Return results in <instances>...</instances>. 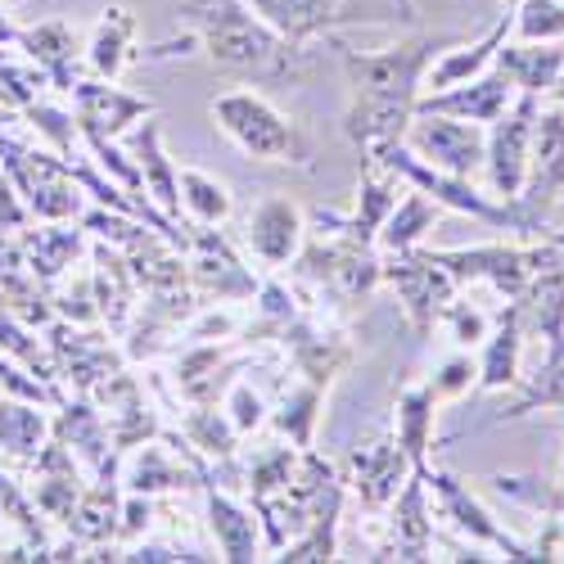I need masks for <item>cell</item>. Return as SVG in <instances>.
<instances>
[{
  "label": "cell",
  "instance_id": "6da1fadb",
  "mask_svg": "<svg viewBox=\"0 0 564 564\" xmlns=\"http://www.w3.org/2000/svg\"><path fill=\"white\" fill-rule=\"evenodd\" d=\"M447 45H452V36L411 32L406 41L370 51V55L344 51V73H348L344 135L352 140L366 163L406 135L415 105L425 96V73Z\"/></svg>",
  "mask_w": 564,
  "mask_h": 564
},
{
  "label": "cell",
  "instance_id": "7a4b0ae2",
  "mask_svg": "<svg viewBox=\"0 0 564 564\" xmlns=\"http://www.w3.org/2000/svg\"><path fill=\"white\" fill-rule=\"evenodd\" d=\"M181 23L191 28L195 51H204V59L240 82H285L303 73V55L299 45H290L280 32H271L253 10L249 0H185L176 10Z\"/></svg>",
  "mask_w": 564,
  "mask_h": 564
},
{
  "label": "cell",
  "instance_id": "3957f363",
  "mask_svg": "<svg viewBox=\"0 0 564 564\" xmlns=\"http://www.w3.org/2000/svg\"><path fill=\"white\" fill-rule=\"evenodd\" d=\"M208 113H213V127L245 159L271 163V167H299V172H312L316 167L312 135L285 109H275L262 96V90L230 86V90H221V96L208 105Z\"/></svg>",
  "mask_w": 564,
  "mask_h": 564
},
{
  "label": "cell",
  "instance_id": "277c9868",
  "mask_svg": "<svg viewBox=\"0 0 564 564\" xmlns=\"http://www.w3.org/2000/svg\"><path fill=\"white\" fill-rule=\"evenodd\" d=\"M366 167H384V172H393L402 185H411V191H420V195H430L438 208H447V213H465V217H475V221H488V226H501V230H520V217H514V208L510 204H501V199H492V195H484L475 181H465V176H452V172H438V167H430L420 154H411L406 150V140H393L389 150H380Z\"/></svg>",
  "mask_w": 564,
  "mask_h": 564
},
{
  "label": "cell",
  "instance_id": "5b68a950",
  "mask_svg": "<svg viewBox=\"0 0 564 564\" xmlns=\"http://www.w3.org/2000/svg\"><path fill=\"white\" fill-rule=\"evenodd\" d=\"M564 204V109H538L533 122V154H529V181L520 199H514V217H520V235H546L555 226V208Z\"/></svg>",
  "mask_w": 564,
  "mask_h": 564
},
{
  "label": "cell",
  "instance_id": "8992f818",
  "mask_svg": "<svg viewBox=\"0 0 564 564\" xmlns=\"http://www.w3.org/2000/svg\"><path fill=\"white\" fill-rule=\"evenodd\" d=\"M294 262L312 285L344 303H361L375 285H384V258L375 253V245H357L344 230H325L321 240H307Z\"/></svg>",
  "mask_w": 564,
  "mask_h": 564
},
{
  "label": "cell",
  "instance_id": "52a82bcc",
  "mask_svg": "<svg viewBox=\"0 0 564 564\" xmlns=\"http://www.w3.org/2000/svg\"><path fill=\"white\" fill-rule=\"evenodd\" d=\"M384 285L398 290L402 316H406V325H411L420 339L434 330L438 316H443V307L460 294V280H456V275L434 258V249H425V245H415V249H406V253H389V258H384Z\"/></svg>",
  "mask_w": 564,
  "mask_h": 564
},
{
  "label": "cell",
  "instance_id": "ba28073f",
  "mask_svg": "<svg viewBox=\"0 0 564 564\" xmlns=\"http://www.w3.org/2000/svg\"><path fill=\"white\" fill-rule=\"evenodd\" d=\"M542 100L520 96L492 127H488V154H484V176L488 195L501 204H514L529 181V154H533V122H538Z\"/></svg>",
  "mask_w": 564,
  "mask_h": 564
},
{
  "label": "cell",
  "instance_id": "9c48e42d",
  "mask_svg": "<svg viewBox=\"0 0 564 564\" xmlns=\"http://www.w3.org/2000/svg\"><path fill=\"white\" fill-rule=\"evenodd\" d=\"M406 150L420 154L430 167L475 181L484 176V154H488V127L465 122V118H443V113H415L406 127Z\"/></svg>",
  "mask_w": 564,
  "mask_h": 564
},
{
  "label": "cell",
  "instance_id": "30bf717a",
  "mask_svg": "<svg viewBox=\"0 0 564 564\" xmlns=\"http://www.w3.org/2000/svg\"><path fill=\"white\" fill-rule=\"evenodd\" d=\"M420 479H425V488L434 492V501H438V514H443V520H452L460 533H469V538H475L479 546H492V551H501L506 560H542L533 546H524L520 538H510L497 520H492V514L479 506V497L475 492H469L456 475H447V469H425V475H420Z\"/></svg>",
  "mask_w": 564,
  "mask_h": 564
},
{
  "label": "cell",
  "instance_id": "8fae6325",
  "mask_svg": "<svg viewBox=\"0 0 564 564\" xmlns=\"http://www.w3.org/2000/svg\"><path fill=\"white\" fill-rule=\"evenodd\" d=\"M68 105H73L82 131L105 135V140H122L135 122L154 118V100L131 96V90H122L118 82H105V77H82L68 90Z\"/></svg>",
  "mask_w": 564,
  "mask_h": 564
},
{
  "label": "cell",
  "instance_id": "7c38bea8",
  "mask_svg": "<svg viewBox=\"0 0 564 564\" xmlns=\"http://www.w3.org/2000/svg\"><path fill=\"white\" fill-rule=\"evenodd\" d=\"M245 245H249V253L267 271L290 267L303 253V245H307V217H303V208L290 195H267L249 213V221H245Z\"/></svg>",
  "mask_w": 564,
  "mask_h": 564
},
{
  "label": "cell",
  "instance_id": "4fadbf2b",
  "mask_svg": "<svg viewBox=\"0 0 564 564\" xmlns=\"http://www.w3.org/2000/svg\"><path fill=\"white\" fill-rule=\"evenodd\" d=\"M514 100H520V90H514V82L492 64L479 77L456 82L447 90H425L420 105H415V113H443V118H465V122L492 127Z\"/></svg>",
  "mask_w": 564,
  "mask_h": 564
},
{
  "label": "cell",
  "instance_id": "5bb4252c",
  "mask_svg": "<svg viewBox=\"0 0 564 564\" xmlns=\"http://www.w3.org/2000/svg\"><path fill=\"white\" fill-rule=\"evenodd\" d=\"M280 339H285L290 348V361L294 370L303 375V380L321 384V389H330L335 384V375L352 361V344L344 330H335V325H325L321 316H294L285 330H280Z\"/></svg>",
  "mask_w": 564,
  "mask_h": 564
},
{
  "label": "cell",
  "instance_id": "9a60e30c",
  "mask_svg": "<svg viewBox=\"0 0 564 564\" xmlns=\"http://www.w3.org/2000/svg\"><path fill=\"white\" fill-rule=\"evenodd\" d=\"M82 59H86L90 77H105V82H118L131 64L150 59V51L140 45V19H135L127 6H109V10L100 14V23L90 28Z\"/></svg>",
  "mask_w": 564,
  "mask_h": 564
},
{
  "label": "cell",
  "instance_id": "2e32d148",
  "mask_svg": "<svg viewBox=\"0 0 564 564\" xmlns=\"http://www.w3.org/2000/svg\"><path fill=\"white\" fill-rule=\"evenodd\" d=\"M348 469H352V475H348L344 484H352V492H357L361 506H370V510H384V506L402 492V484L415 475L411 460H406V452L398 447V438H380V443L357 447V452L348 456Z\"/></svg>",
  "mask_w": 564,
  "mask_h": 564
},
{
  "label": "cell",
  "instance_id": "e0dca14e",
  "mask_svg": "<svg viewBox=\"0 0 564 564\" xmlns=\"http://www.w3.org/2000/svg\"><path fill=\"white\" fill-rule=\"evenodd\" d=\"M524 321H520V307H506L497 321H492V330L488 339L479 344L484 357H479V375H475V389L479 393H506L524 380Z\"/></svg>",
  "mask_w": 564,
  "mask_h": 564
},
{
  "label": "cell",
  "instance_id": "ac0fdd59",
  "mask_svg": "<svg viewBox=\"0 0 564 564\" xmlns=\"http://www.w3.org/2000/svg\"><path fill=\"white\" fill-rule=\"evenodd\" d=\"M19 51H23L45 77H51L55 96L68 100V90L82 82L77 59H82V51H86V41H77V32H73L64 19H45V23L19 32Z\"/></svg>",
  "mask_w": 564,
  "mask_h": 564
},
{
  "label": "cell",
  "instance_id": "d6986e66",
  "mask_svg": "<svg viewBox=\"0 0 564 564\" xmlns=\"http://www.w3.org/2000/svg\"><path fill=\"white\" fill-rule=\"evenodd\" d=\"M90 294H96V312H100V321L109 325L113 335H127V325H131V316H135V271H131V262L122 258V249H113V245H96L90 249Z\"/></svg>",
  "mask_w": 564,
  "mask_h": 564
},
{
  "label": "cell",
  "instance_id": "ffe728a7",
  "mask_svg": "<svg viewBox=\"0 0 564 564\" xmlns=\"http://www.w3.org/2000/svg\"><path fill=\"white\" fill-rule=\"evenodd\" d=\"M497 68L514 82L520 96L546 100L551 86L564 73V41H514V36H506L501 51H497Z\"/></svg>",
  "mask_w": 564,
  "mask_h": 564
},
{
  "label": "cell",
  "instance_id": "44dd1931",
  "mask_svg": "<svg viewBox=\"0 0 564 564\" xmlns=\"http://www.w3.org/2000/svg\"><path fill=\"white\" fill-rule=\"evenodd\" d=\"M438 393L430 389V380L420 384H406L398 393V406H393V438L398 447L406 452L415 475L430 469V447H434V420H438Z\"/></svg>",
  "mask_w": 564,
  "mask_h": 564
},
{
  "label": "cell",
  "instance_id": "7402d4cb",
  "mask_svg": "<svg viewBox=\"0 0 564 564\" xmlns=\"http://www.w3.org/2000/svg\"><path fill=\"white\" fill-rule=\"evenodd\" d=\"M131 159L140 167V181H145V195L163 208V217L181 221V181H176V163L163 150V127L159 122H135L131 127Z\"/></svg>",
  "mask_w": 564,
  "mask_h": 564
},
{
  "label": "cell",
  "instance_id": "603a6c76",
  "mask_svg": "<svg viewBox=\"0 0 564 564\" xmlns=\"http://www.w3.org/2000/svg\"><path fill=\"white\" fill-rule=\"evenodd\" d=\"M542 344H546L542 361L514 384L520 393H514V402L497 420H524V415H538V411H564V330L542 335Z\"/></svg>",
  "mask_w": 564,
  "mask_h": 564
},
{
  "label": "cell",
  "instance_id": "cb8c5ba5",
  "mask_svg": "<svg viewBox=\"0 0 564 564\" xmlns=\"http://www.w3.org/2000/svg\"><path fill=\"white\" fill-rule=\"evenodd\" d=\"M249 10L280 32L290 45L307 51L312 41H321L325 32H335L339 19V0H249Z\"/></svg>",
  "mask_w": 564,
  "mask_h": 564
},
{
  "label": "cell",
  "instance_id": "d4e9b609",
  "mask_svg": "<svg viewBox=\"0 0 564 564\" xmlns=\"http://www.w3.org/2000/svg\"><path fill=\"white\" fill-rule=\"evenodd\" d=\"M389 506H393V514H389L384 560H425V551L434 542V520H430V506H425V479L411 475Z\"/></svg>",
  "mask_w": 564,
  "mask_h": 564
},
{
  "label": "cell",
  "instance_id": "484cf974",
  "mask_svg": "<svg viewBox=\"0 0 564 564\" xmlns=\"http://www.w3.org/2000/svg\"><path fill=\"white\" fill-rule=\"evenodd\" d=\"M510 23H514V14L501 10V19H497L475 45L452 41L447 51H438V59H434L430 73H425V90H447V86H456V82H469V77H479L484 68H492V64H497V51H501V41L510 36Z\"/></svg>",
  "mask_w": 564,
  "mask_h": 564
},
{
  "label": "cell",
  "instance_id": "4316f807",
  "mask_svg": "<svg viewBox=\"0 0 564 564\" xmlns=\"http://www.w3.org/2000/svg\"><path fill=\"white\" fill-rule=\"evenodd\" d=\"M135 452V447H131ZM191 452V443L181 438V447H140L131 456L127 469V492L140 497H159V492H181V488H195V479H204V465H181L176 456Z\"/></svg>",
  "mask_w": 564,
  "mask_h": 564
},
{
  "label": "cell",
  "instance_id": "83f0119b",
  "mask_svg": "<svg viewBox=\"0 0 564 564\" xmlns=\"http://www.w3.org/2000/svg\"><path fill=\"white\" fill-rule=\"evenodd\" d=\"M208 524H213V538H217L221 560H230V564L258 560V551H262V542H258L262 520H258L249 506H240L230 492H208Z\"/></svg>",
  "mask_w": 564,
  "mask_h": 564
},
{
  "label": "cell",
  "instance_id": "f1b7e54d",
  "mask_svg": "<svg viewBox=\"0 0 564 564\" xmlns=\"http://www.w3.org/2000/svg\"><path fill=\"white\" fill-rule=\"evenodd\" d=\"M398 195H402V181H398L393 172L366 167V176H361V185H357V208H352V217L335 221V230L352 235L357 245H375V235H380L384 217L393 213Z\"/></svg>",
  "mask_w": 564,
  "mask_h": 564
},
{
  "label": "cell",
  "instance_id": "f546056e",
  "mask_svg": "<svg viewBox=\"0 0 564 564\" xmlns=\"http://www.w3.org/2000/svg\"><path fill=\"white\" fill-rule=\"evenodd\" d=\"M438 213H443V208H438L430 195H420V191H411V185H402V195H398L393 213L384 217L380 235H375V249H384V253H406V249H415V245H425V235L434 230Z\"/></svg>",
  "mask_w": 564,
  "mask_h": 564
},
{
  "label": "cell",
  "instance_id": "4dcf8cb0",
  "mask_svg": "<svg viewBox=\"0 0 564 564\" xmlns=\"http://www.w3.org/2000/svg\"><path fill=\"white\" fill-rule=\"evenodd\" d=\"M176 181H181V213L191 226H226L230 221L235 195L226 181H217L204 167H181Z\"/></svg>",
  "mask_w": 564,
  "mask_h": 564
},
{
  "label": "cell",
  "instance_id": "1f68e13d",
  "mask_svg": "<svg viewBox=\"0 0 564 564\" xmlns=\"http://www.w3.org/2000/svg\"><path fill=\"white\" fill-rule=\"evenodd\" d=\"M181 438L191 443V452L199 447L204 456H217V460H235V447H240V430L230 425V415L221 411V406H213V402H204V406H195V411H185V420H181Z\"/></svg>",
  "mask_w": 564,
  "mask_h": 564
},
{
  "label": "cell",
  "instance_id": "d6a6232c",
  "mask_svg": "<svg viewBox=\"0 0 564 564\" xmlns=\"http://www.w3.org/2000/svg\"><path fill=\"white\" fill-rule=\"evenodd\" d=\"M321 406H325V389L312 384V380H299V384L285 393V402H280V411H275L271 420H275V430L285 434L294 447H312Z\"/></svg>",
  "mask_w": 564,
  "mask_h": 564
},
{
  "label": "cell",
  "instance_id": "836d02e7",
  "mask_svg": "<svg viewBox=\"0 0 564 564\" xmlns=\"http://www.w3.org/2000/svg\"><path fill=\"white\" fill-rule=\"evenodd\" d=\"M335 28H420V0H339Z\"/></svg>",
  "mask_w": 564,
  "mask_h": 564
},
{
  "label": "cell",
  "instance_id": "e575fe53",
  "mask_svg": "<svg viewBox=\"0 0 564 564\" xmlns=\"http://www.w3.org/2000/svg\"><path fill=\"white\" fill-rule=\"evenodd\" d=\"M45 90H55L51 77H45L32 59H0V109L10 113H23L28 105H36Z\"/></svg>",
  "mask_w": 564,
  "mask_h": 564
},
{
  "label": "cell",
  "instance_id": "d590c367",
  "mask_svg": "<svg viewBox=\"0 0 564 564\" xmlns=\"http://www.w3.org/2000/svg\"><path fill=\"white\" fill-rule=\"evenodd\" d=\"M510 14L514 41H564V0H520Z\"/></svg>",
  "mask_w": 564,
  "mask_h": 564
},
{
  "label": "cell",
  "instance_id": "8d00e7d4",
  "mask_svg": "<svg viewBox=\"0 0 564 564\" xmlns=\"http://www.w3.org/2000/svg\"><path fill=\"white\" fill-rule=\"evenodd\" d=\"M438 325H447L452 339H456L460 348H479V344L488 339V330H492L488 312H484V307H475V303H465V299H452V303L443 307Z\"/></svg>",
  "mask_w": 564,
  "mask_h": 564
},
{
  "label": "cell",
  "instance_id": "74e56055",
  "mask_svg": "<svg viewBox=\"0 0 564 564\" xmlns=\"http://www.w3.org/2000/svg\"><path fill=\"white\" fill-rule=\"evenodd\" d=\"M221 411L230 415V425L240 430V434H253V430H262V425H267V402H262V393H258L253 384H245V380L226 389Z\"/></svg>",
  "mask_w": 564,
  "mask_h": 564
},
{
  "label": "cell",
  "instance_id": "f35d334b",
  "mask_svg": "<svg viewBox=\"0 0 564 564\" xmlns=\"http://www.w3.org/2000/svg\"><path fill=\"white\" fill-rule=\"evenodd\" d=\"M475 375H479V366L469 361V357H452L438 375H430V389L438 393V402H452V398L475 389Z\"/></svg>",
  "mask_w": 564,
  "mask_h": 564
},
{
  "label": "cell",
  "instance_id": "ab89813d",
  "mask_svg": "<svg viewBox=\"0 0 564 564\" xmlns=\"http://www.w3.org/2000/svg\"><path fill=\"white\" fill-rule=\"evenodd\" d=\"M36 217H32V208L23 204V195L14 191V181L0 172V235H19V230H28Z\"/></svg>",
  "mask_w": 564,
  "mask_h": 564
},
{
  "label": "cell",
  "instance_id": "60d3db41",
  "mask_svg": "<svg viewBox=\"0 0 564 564\" xmlns=\"http://www.w3.org/2000/svg\"><path fill=\"white\" fill-rule=\"evenodd\" d=\"M19 32L23 28H14L10 14H6V6H0V59H6L10 51H19Z\"/></svg>",
  "mask_w": 564,
  "mask_h": 564
},
{
  "label": "cell",
  "instance_id": "b9f144b4",
  "mask_svg": "<svg viewBox=\"0 0 564 564\" xmlns=\"http://www.w3.org/2000/svg\"><path fill=\"white\" fill-rule=\"evenodd\" d=\"M546 100H555V105H560V109H564V73H560V82H555V86H551V96H546Z\"/></svg>",
  "mask_w": 564,
  "mask_h": 564
},
{
  "label": "cell",
  "instance_id": "7bdbcfd3",
  "mask_svg": "<svg viewBox=\"0 0 564 564\" xmlns=\"http://www.w3.org/2000/svg\"><path fill=\"white\" fill-rule=\"evenodd\" d=\"M555 492H564V460H560V484H555Z\"/></svg>",
  "mask_w": 564,
  "mask_h": 564
},
{
  "label": "cell",
  "instance_id": "ee69618b",
  "mask_svg": "<svg viewBox=\"0 0 564 564\" xmlns=\"http://www.w3.org/2000/svg\"><path fill=\"white\" fill-rule=\"evenodd\" d=\"M514 6H520V0H501V10H514Z\"/></svg>",
  "mask_w": 564,
  "mask_h": 564
},
{
  "label": "cell",
  "instance_id": "f6af8a7d",
  "mask_svg": "<svg viewBox=\"0 0 564 564\" xmlns=\"http://www.w3.org/2000/svg\"><path fill=\"white\" fill-rule=\"evenodd\" d=\"M0 6H14V0H0Z\"/></svg>",
  "mask_w": 564,
  "mask_h": 564
}]
</instances>
